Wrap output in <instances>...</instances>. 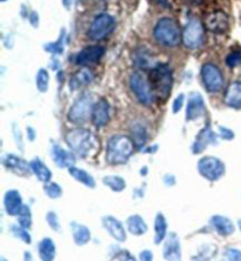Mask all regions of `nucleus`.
Masks as SVG:
<instances>
[{
	"label": "nucleus",
	"instance_id": "11",
	"mask_svg": "<svg viewBox=\"0 0 241 261\" xmlns=\"http://www.w3.org/2000/svg\"><path fill=\"white\" fill-rule=\"evenodd\" d=\"M105 55V47L99 45L87 46L83 48L78 55L75 56V64L80 66H89V65L97 64L101 60Z\"/></svg>",
	"mask_w": 241,
	"mask_h": 261
},
{
	"label": "nucleus",
	"instance_id": "15",
	"mask_svg": "<svg viewBox=\"0 0 241 261\" xmlns=\"http://www.w3.org/2000/svg\"><path fill=\"white\" fill-rule=\"evenodd\" d=\"M52 159L55 164L60 168H70L75 163V154L73 152L66 151L58 144H53L51 149Z\"/></svg>",
	"mask_w": 241,
	"mask_h": 261
},
{
	"label": "nucleus",
	"instance_id": "19",
	"mask_svg": "<svg viewBox=\"0 0 241 261\" xmlns=\"http://www.w3.org/2000/svg\"><path fill=\"white\" fill-rule=\"evenodd\" d=\"M211 143H217V134H214L211 127L206 126L205 128H202L200 132L198 133L196 138V141L192 146V151L194 154H199V153L204 152L206 147Z\"/></svg>",
	"mask_w": 241,
	"mask_h": 261
},
{
	"label": "nucleus",
	"instance_id": "13",
	"mask_svg": "<svg viewBox=\"0 0 241 261\" xmlns=\"http://www.w3.org/2000/svg\"><path fill=\"white\" fill-rule=\"evenodd\" d=\"M206 112L204 98L200 93H191L186 106V120L193 121L202 117Z\"/></svg>",
	"mask_w": 241,
	"mask_h": 261
},
{
	"label": "nucleus",
	"instance_id": "49",
	"mask_svg": "<svg viewBox=\"0 0 241 261\" xmlns=\"http://www.w3.org/2000/svg\"><path fill=\"white\" fill-rule=\"evenodd\" d=\"M156 149H158V146H153V147H148V148H145L144 149V151L145 152H151V153H153V152H155L156 151Z\"/></svg>",
	"mask_w": 241,
	"mask_h": 261
},
{
	"label": "nucleus",
	"instance_id": "4",
	"mask_svg": "<svg viewBox=\"0 0 241 261\" xmlns=\"http://www.w3.org/2000/svg\"><path fill=\"white\" fill-rule=\"evenodd\" d=\"M154 38L166 47H175L181 41V32L178 22L172 18H162L154 28Z\"/></svg>",
	"mask_w": 241,
	"mask_h": 261
},
{
	"label": "nucleus",
	"instance_id": "33",
	"mask_svg": "<svg viewBox=\"0 0 241 261\" xmlns=\"http://www.w3.org/2000/svg\"><path fill=\"white\" fill-rule=\"evenodd\" d=\"M36 84H37V88L40 92H46L48 90V84H49V74L48 72L45 70V68H41L39 72L37 73V78H36Z\"/></svg>",
	"mask_w": 241,
	"mask_h": 261
},
{
	"label": "nucleus",
	"instance_id": "53",
	"mask_svg": "<svg viewBox=\"0 0 241 261\" xmlns=\"http://www.w3.org/2000/svg\"><path fill=\"white\" fill-rule=\"evenodd\" d=\"M0 2H3V3H4V2H6V0H0Z\"/></svg>",
	"mask_w": 241,
	"mask_h": 261
},
{
	"label": "nucleus",
	"instance_id": "43",
	"mask_svg": "<svg viewBox=\"0 0 241 261\" xmlns=\"http://www.w3.org/2000/svg\"><path fill=\"white\" fill-rule=\"evenodd\" d=\"M13 134H14V139L18 147H20V149L24 148V145H22V140H21V132L20 129L17 127V125H13Z\"/></svg>",
	"mask_w": 241,
	"mask_h": 261
},
{
	"label": "nucleus",
	"instance_id": "36",
	"mask_svg": "<svg viewBox=\"0 0 241 261\" xmlns=\"http://www.w3.org/2000/svg\"><path fill=\"white\" fill-rule=\"evenodd\" d=\"M64 39H65V33L63 32V33H61V36L58 39V41L45 45L46 51L55 53V55H60V53H63V51H64Z\"/></svg>",
	"mask_w": 241,
	"mask_h": 261
},
{
	"label": "nucleus",
	"instance_id": "38",
	"mask_svg": "<svg viewBox=\"0 0 241 261\" xmlns=\"http://www.w3.org/2000/svg\"><path fill=\"white\" fill-rule=\"evenodd\" d=\"M46 221L49 227H51L55 232H61V226L58 220V216L55 212H48L47 216H46Z\"/></svg>",
	"mask_w": 241,
	"mask_h": 261
},
{
	"label": "nucleus",
	"instance_id": "32",
	"mask_svg": "<svg viewBox=\"0 0 241 261\" xmlns=\"http://www.w3.org/2000/svg\"><path fill=\"white\" fill-rule=\"evenodd\" d=\"M18 224L25 228H30L32 226V213L28 205L22 206V208L18 214Z\"/></svg>",
	"mask_w": 241,
	"mask_h": 261
},
{
	"label": "nucleus",
	"instance_id": "31",
	"mask_svg": "<svg viewBox=\"0 0 241 261\" xmlns=\"http://www.w3.org/2000/svg\"><path fill=\"white\" fill-rule=\"evenodd\" d=\"M102 182L113 192H122L126 189V181L119 175H106L102 178Z\"/></svg>",
	"mask_w": 241,
	"mask_h": 261
},
{
	"label": "nucleus",
	"instance_id": "27",
	"mask_svg": "<svg viewBox=\"0 0 241 261\" xmlns=\"http://www.w3.org/2000/svg\"><path fill=\"white\" fill-rule=\"evenodd\" d=\"M38 253H39V256L41 260L44 261L55 260L57 249L53 240L49 239V238H44V239L39 243V245H38Z\"/></svg>",
	"mask_w": 241,
	"mask_h": 261
},
{
	"label": "nucleus",
	"instance_id": "16",
	"mask_svg": "<svg viewBox=\"0 0 241 261\" xmlns=\"http://www.w3.org/2000/svg\"><path fill=\"white\" fill-rule=\"evenodd\" d=\"M102 227H104L113 239H116L119 243L126 241V231L122 222L118 220L117 218L112 216H106L101 219Z\"/></svg>",
	"mask_w": 241,
	"mask_h": 261
},
{
	"label": "nucleus",
	"instance_id": "30",
	"mask_svg": "<svg viewBox=\"0 0 241 261\" xmlns=\"http://www.w3.org/2000/svg\"><path fill=\"white\" fill-rule=\"evenodd\" d=\"M154 243L155 245H159L165 240L166 234H167V221L163 213H158L154 220Z\"/></svg>",
	"mask_w": 241,
	"mask_h": 261
},
{
	"label": "nucleus",
	"instance_id": "26",
	"mask_svg": "<svg viewBox=\"0 0 241 261\" xmlns=\"http://www.w3.org/2000/svg\"><path fill=\"white\" fill-rule=\"evenodd\" d=\"M93 79V75L90 70L87 68H83L71 76L70 80V87L72 91H76L79 88H82L83 86H87L89 84L92 82Z\"/></svg>",
	"mask_w": 241,
	"mask_h": 261
},
{
	"label": "nucleus",
	"instance_id": "3",
	"mask_svg": "<svg viewBox=\"0 0 241 261\" xmlns=\"http://www.w3.org/2000/svg\"><path fill=\"white\" fill-rule=\"evenodd\" d=\"M136 145L126 134H116L107 141L106 161L110 165H124L133 154Z\"/></svg>",
	"mask_w": 241,
	"mask_h": 261
},
{
	"label": "nucleus",
	"instance_id": "37",
	"mask_svg": "<svg viewBox=\"0 0 241 261\" xmlns=\"http://www.w3.org/2000/svg\"><path fill=\"white\" fill-rule=\"evenodd\" d=\"M225 63L229 68L238 67L239 65H241V51H233L229 53L225 59Z\"/></svg>",
	"mask_w": 241,
	"mask_h": 261
},
{
	"label": "nucleus",
	"instance_id": "22",
	"mask_svg": "<svg viewBox=\"0 0 241 261\" xmlns=\"http://www.w3.org/2000/svg\"><path fill=\"white\" fill-rule=\"evenodd\" d=\"M211 224L218 234L221 237H229L235 232V226L231 219L224 216H213Z\"/></svg>",
	"mask_w": 241,
	"mask_h": 261
},
{
	"label": "nucleus",
	"instance_id": "8",
	"mask_svg": "<svg viewBox=\"0 0 241 261\" xmlns=\"http://www.w3.org/2000/svg\"><path fill=\"white\" fill-rule=\"evenodd\" d=\"M129 87L139 102L145 106L151 105L153 102V92L150 85V82L145 78L143 73L136 72L129 78Z\"/></svg>",
	"mask_w": 241,
	"mask_h": 261
},
{
	"label": "nucleus",
	"instance_id": "23",
	"mask_svg": "<svg viewBox=\"0 0 241 261\" xmlns=\"http://www.w3.org/2000/svg\"><path fill=\"white\" fill-rule=\"evenodd\" d=\"M71 231L76 246H84V245L89 244L91 240V232L87 226L78 224V222H71Z\"/></svg>",
	"mask_w": 241,
	"mask_h": 261
},
{
	"label": "nucleus",
	"instance_id": "10",
	"mask_svg": "<svg viewBox=\"0 0 241 261\" xmlns=\"http://www.w3.org/2000/svg\"><path fill=\"white\" fill-rule=\"evenodd\" d=\"M205 39V29L202 26L201 21L198 19H192L186 25L185 30L182 32V41L186 47L189 48H198L204 44Z\"/></svg>",
	"mask_w": 241,
	"mask_h": 261
},
{
	"label": "nucleus",
	"instance_id": "25",
	"mask_svg": "<svg viewBox=\"0 0 241 261\" xmlns=\"http://www.w3.org/2000/svg\"><path fill=\"white\" fill-rule=\"evenodd\" d=\"M147 129L143 124L136 122V124H133L131 126V138L133 143L136 145L137 149H139V151L144 149L147 141Z\"/></svg>",
	"mask_w": 241,
	"mask_h": 261
},
{
	"label": "nucleus",
	"instance_id": "1",
	"mask_svg": "<svg viewBox=\"0 0 241 261\" xmlns=\"http://www.w3.org/2000/svg\"><path fill=\"white\" fill-rule=\"evenodd\" d=\"M67 146L79 158H89L95 154L99 148L97 137L87 128H73L65 137Z\"/></svg>",
	"mask_w": 241,
	"mask_h": 261
},
{
	"label": "nucleus",
	"instance_id": "18",
	"mask_svg": "<svg viewBox=\"0 0 241 261\" xmlns=\"http://www.w3.org/2000/svg\"><path fill=\"white\" fill-rule=\"evenodd\" d=\"M4 206H5L6 213L9 216H18L20 212L22 206V198L21 194L17 190H9L4 197Z\"/></svg>",
	"mask_w": 241,
	"mask_h": 261
},
{
	"label": "nucleus",
	"instance_id": "46",
	"mask_svg": "<svg viewBox=\"0 0 241 261\" xmlns=\"http://www.w3.org/2000/svg\"><path fill=\"white\" fill-rule=\"evenodd\" d=\"M164 181H165L167 186H173L175 184V178L172 174H167L165 175V178H164Z\"/></svg>",
	"mask_w": 241,
	"mask_h": 261
},
{
	"label": "nucleus",
	"instance_id": "39",
	"mask_svg": "<svg viewBox=\"0 0 241 261\" xmlns=\"http://www.w3.org/2000/svg\"><path fill=\"white\" fill-rule=\"evenodd\" d=\"M224 254L228 260H241V251L236 248L229 247L227 249H225Z\"/></svg>",
	"mask_w": 241,
	"mask_h": 261
},
{
	"label": "nucleus",
	"instance_id": "41",
	"mask_svg": "<svg viewBox=\"0 0 241 261\" xmlns=\"http://www.w3.org/2000/svg\"><path fill=\"white\" fill-rule=\"evenodd\" d=\"M219 136L223 138L224 140H232V139H234L235 134L232 129H229L227 127H224V126H220V127H219Z\"/></svg>",
	"mask_w": 241,
	"mask_h": 261
},
{
	"label": "nucleus",
	"instance_id": "7",
	"mask_svg": "<svg viewBox=\"0 0 241 261\" xmlns=\"http://www.w3.org/2000/svg\"><path fill=\"white\" fill-rule=\"evenodd\" d=\"M114 29H116V19L112 15L102 13L94 18L87 34H89L90 39L100 41L109 37L113 32Z\"/></svg>",
	"mask_w": 241,
	"mask_h": 261
},
{
	"label": "nucleus",
	"instance_id": "50",
	"mask_svg": "<svg viewBox=\"0 0 241 261\" xmlns=\"http://www.w3.org/2000/svg\"><path fill=\"white\" fill-rule=\"evenodd\" d=\"M155 2L158 3V4H162V5H166L167 0H155Z\"/></svg>",
	"mask_w": 241,
	"mask_h": 261
},
{
	"label": "nucleus",
	"instance_id": "35",
	"mask_svg": "<svg viewBox=\"0 0 241 261\" xmlns=\"http://www.w3.org/2000/svg\"><path fill=\"white\" fill-rule=\"evenodd\" d=\"M12 233L14 234L15 237L19 238V239H21L24 241L25 244H31L32 243V239H31V234L28 232V228L22 227L20 225H17V226H12Z\"/></svg>",
	"mask_w": 241,
	"mask_h": 261
},
{
	"label": "nucleus",
	"instance_id": "17",
	"mask_svg": "<svg viewBox=\"0 0 241 261\" xmlns=\"http://www.w3.org/2000/svg\"><path fill=\"white\" fill-rule=\"evenodd\" d=\"M206 28L213 33H224L228 29V17L223 11H216L206 17Z\"/></svg>",
	"mask_w": 241,
	"mask_h": 261
},
{
	"label": "nucleus",
	"instance_id": "5",
	"mask_svg": "<svg viewBox=\"0 0 241 261\" xmlns=\"http://www.w3.org/2000/svg\"><path fill=\"white\" fill-rule=\"evenodd\" d=\"M93 97L90 93L83 94L73 102L68 111L67 118L72 124L74 125H84L92 118L93 112Z\"/></svg>",
	"mask_w": 241,
	"mask_h": 261
},
{
	"label": "nucleus",
	"instance_id": "28",
	"mask_svg": "<svg viewBox=\"0 0 241 261\" xmlns=\"http://www.w3.org/2000/svg\"><path fill=\"white\" fill-rule=\"evenodd\" d=\"M127 228L128 232L132 234V236L140 237L144 236L145 233L147 232V224L145 222L143 217L135 214V216L128 217L127 219Z\"/></svg>",
	"mask_w": 241,
	"mask_h": 261
},
{
	"label": "nucleus",
	"instance_id": "52",
	"mask_svg": "<svg viewBox=\"0 0 241 261\" xmlns=\"http://www.w3.org/2000/svg\"><path fill=\"white\" fill-rule=\"evenodd\" d=\"M238 226H239V229H240V232H241V220L238 221Z\"/></svg>",
	"mask_w": 241,
	"mask_h": 261
},
{
	"label": "nucleus",
	"instance_id": "29",
	"mask_svg": "<svg viewBox=\"0 0 241 261\" xmlns=\"http://www.w3.org/2000/svg\"><path fill=\"white\" fill-rule=\"evenodd\" d=\"M68 172H70L72 178L76 180L78 182L83 184V185H85L87 187H90V189H94L95 187V180L87 171H84V170H82V168L72 166L68 168Z\"/></svg>",
	"mask_w": 241,
	"mask_h": 261
},
{
	"label": "nucleus",
	"instance_id": "45",
	"mask_svg": "<svg viewBox=\"0 0 241 261\" xmlns=\"http://www.w3.org/2000/svg\"><path fill=\"white\" fill-rule=\"evenodd\" d=\"M30 20H31V24H32L34 28H37L38 26V22H39V17H38V14L36 12H32L30 14Z\"/></svg>",
	"mask_w": 241,
	"mask_h": 261
},
{
	"label": "nucleus",
	"instance_id": "42",
	"mask_svg": "<svg viewBox=\"0 0 241 261\" xmlns=\"http://www.w3.org/2000/svg\"><path fill=\"white\" fill-rule=\"evenodd\" d=\"M113 259H125V260H135L133 255L129 254L127 251H122L120 248H117V252L113 253Z\"/></svg>",
	"mask_w": 241,
	"mask_h": 261
},
{
	"label": "nucleus",
	"instance_id": "24",
	"mask_svg": "<svg viewBox=\"0 0 241 261\" xmlns=\"http://www.w3.org/2000/svg\"><path fill=\"white\" fill-rule=\"evenodd\" d=\"M30 166H31V170H32V173L36 175V178L39 180V181L44 184L51 181V178H52L51 170H49V168L46 166V165L39 158H36L31 161Z\"/></svg>",
	"mask_w": 241,
	"mask_h": 261
},
{
	"label": "nucleus",
	"instance_id": "44",
	"mask_svg": "<svg viewBox=\"0 0 241 261\" xmlns=\"http://www.w3.org/2000/svg\"><path fill=\"white\" fill-rule=\"evenodd\" d=\"M140 259L150 261L153 259V253L151 251H148V249H146V251H143L140 253Z\"/></svg>",
	"mask_w": 241,
	"mask_h": 261
},
{
	"label": "nucleus",
	"instance_id": "12",
	"mask_svg": "<svg viewBox=\"0 0 241 261\" xmlns=\"http://www.w3.org/2000/svg\"><path fill=\"white\" fill-rule=\"evenodd\" d=\"M111 120V105L106 99L101 98L94 103L92 112V122L95 127L101 128L109 124Z\"/></svg>",
	"mask_w": 241,
	"mask_h": 261
},
{
	"label": "nucleus",
	"instance_id": "2",
	"mask_svg": "<svg viewBox=\"0 0 241 261\" xmlns=\"http://www.w3.org/2000/svg\"><path fill=\"white\" fill-rule=\"evenodd\" d=\"M148 82L153 92V97L159 102H165L170 97L173 86V72L166 64H159L153 67Z\"/></svg>",
	"mask_w": 241,
	"mask_h": 261
},
{
	"label": "nucleus",
	"instance_id": "40",
	"mask_svg": "<svg viewBox=\"0 0 241 261\" xmlns=\"http://www.w3.org/2000/svg\"><path fill=\"white\" fill-rule=\"evenodd\" d=\"M183 101H185V95H183L182 93L179 94L178 97L174 99L173 105H172V111H173L174 114H177V113L180 112L181 109H182V106H183Z\"/></svg>",
	"mask_w": 241,
	"mask_h": 261
},
{
	"label": "nucleus",
	"instance_id": "20",
	"mask_svg": "<svg viewBox=\"0 0 241 261\" xmlns=\"http://www.w3.org/2000/svg\"><path fill=\"white\" fill-rule=\"evenodd\" d=\"M164 258L166 260L181 259L180 240L175 233H170L165 245H164Z\"/></svg>",
	"mask_w": 241,
	"mask_h": 261
},
{
	"label": "nucleus",
	"instance_id": "9",
	"mask_svg": "<svg viewBox=\"0 0 241 261\" xmlns=\"http://www.w3.org/2000/svg\"><path fill=\"white\" fill-rule=\"evenodd\" d=\"M201 78L206 91L217 93L224 87V75L220 68L212 63L205 64L201 68Z\"/></svg>",
	"mask_w": 241,
	"mask_h": 261
},
{
	"label": "nucleus",
	"instance_id": "21",
	"mask_svg": "<svg viewBox=\"0 0 241 261\" xmlns=\"http://www.w3.org/2000/svg\"><path fill=\"white\" fill-rule=\"evenodd\" d=\"M224 101L231 109H241V82H233L226 88Z\"/></svg>",
	"mask_w": 241,
	"mask_h": 261
},
{
	"label": "nucleus",
	"instance_id": "48",
	"mask_svg": "<svg viewBox=\"0 0 241 261\" xmlns=\"http://www.w3.org/2000/svg\"><path fill=\"white\" fill-rule=\"evenodd\" d=\"M63 2H64V6L66 7L67 10L71 9L72 4H73V0H63Z\"/></svg>",
	"mask_w": 241,
	"mask_h": 261
},
{
	"label": "nucleus",
	"instance_id": "6",
	"mask_svg": "<svg viewBox=\"0 0 241 261\" xmlns=\"http://www.w3.org/2000/svg\"><path fill=\"white\" fill-rule=\"evenodd\" d=\"M198 172L202 178L211 182H216L226 173V166L219 158L207 155L199 160Z\"/></svg>",
	"mask_w": 241,
	"mask_h": 261
},
{
	"label": "nucleus",
	"instance_id": "34",
	"mask_svg": "<svg viewBox=\"0 0 241 261\" xmlns=\"http://www.w3.org/2000/svg\"><path fill=\"white\" fill-rule=\"evenodd\" d=\"M45 194L51 199H58L63 195V189L57 182H46L44 186Z\"/></svg>",
	"mask_w": 241,
	"mask_h": 261
},
{
	"label": "nucleus",
	"instance_id": "47",
	"mask_svg": "<svg viewBox=\"0 0 241 261\" xmlns=\"http://www.w3.org/2000/svg\"><path fill=\"white\" fill-rule=\"evenodd\" d=\"M28 138L30 141H33L36 139V130H34L32 127H28Z\"/></svg>",
	"mask_w": 241,
	"mask_h": 261
},
{
	"label": "nucleus",
	"instance_id": "51",
	"mask_svg": "<svg viewBox=\"0 0 241 261\" xmlns=\"http://www.w3.org/2000/svg\"><path fill=\"white\" fill-rule=\"evenodd\" d=\"M147 174V167H144L143 168V175H146Z\"/></svg>",
	"mask_w": 241,
	"mask_h": 261
},
{
	"label": "nucleus",
	"instance_id": "14",
	"mask_svg": "<svg viewBox=\"0 0 241 261\" xmlns=\"http://www.w3.org/2000/svg\"><path fill=\"white\" fill-rule=\"evenodd\" d=\"M3 164L9 171H12L13 173L21 175V176H29L32 173L31 166L29 163H26L25 160H22L19 156L14 154H6L3 158Z\"/></svg>",
	"mask_w": 241,
	"mask_h": 261
}]
</instances>
